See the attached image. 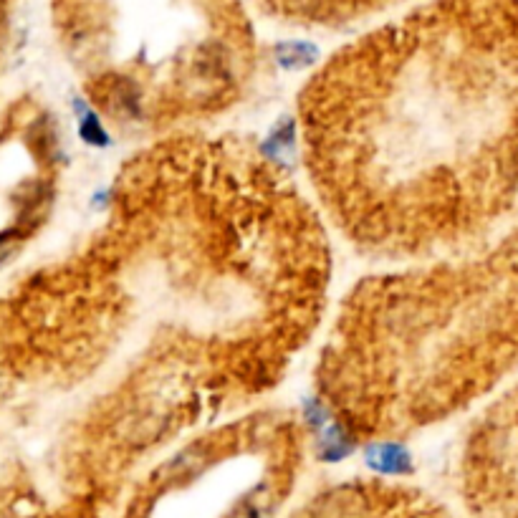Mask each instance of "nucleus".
I'll use <instances>...</instances> for the list:
<instances>
[{
    "label": "nucleus",
    "mask_w": 518,
    "mask_h": 518,
    "mask_svg": "<svg viewBox=\"0 0 518 518\" xmlns=\"http://www.w3.org/2000/svg\"><path fill=\"white\" fill-rule=\"evenodd\" d=\"M498 86L473 54L415 43L321 66L299 99L316 210L377 261L465 253L498 200Z\"/></svg>",
    "instance_id": "nucleus-1"
}]
</instances>
